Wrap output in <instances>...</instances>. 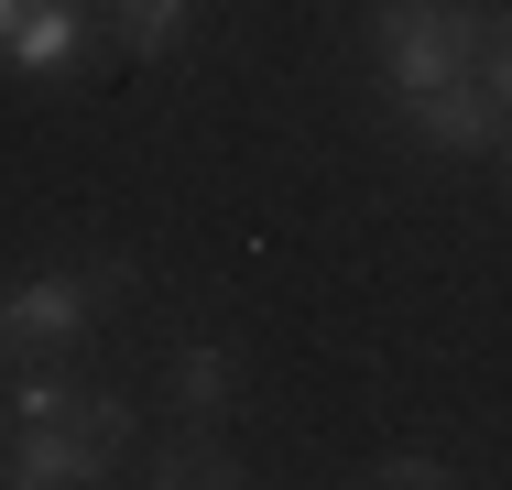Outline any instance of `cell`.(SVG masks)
Instances as JSON below:
<instances>
[{
    "label": "cell",
    "mask_w": 512,
    "mask_h": 490,
    "mask_svg": "<svg viewBox=\"0 0 512 490\" xmlns=\"http://www.w3.org/2000/svg\"><path fill=\"white\" fill-rule=\"evenodd\" d=\"M66 425H77V436L99 447L109 469H131V458H142V403H131L120 382H77V403H66Z\"/></svg>",
    "instance_id": "ba28073f"
},
{
    "label": "cell",
    "mask_w": 512,
    "mask_h": 490,
    "mask_svg": "<svg viewBox=\"0 0 512 490\" xmlns=\"http://www.w3.org/2000/svg\"><path fill=\"white\" fill-rule=\"evenodd\" d=\"M491 164H502V186H512V120H502V142H491Z\"/></svg>",
    "instance_id": "7c38bea8"
},
{
    "label": "cell",
    "mask_w": 512,
    "mask_h": 490,
    "mask_svg": "<svg viewBox=\"0 0 512 490\" xmlns=\"http://www.w3.org/2000/svg\"><path fill=\"white\" fill-rule=\"evenodd\" d=\"M131 305V262H44L0 284V360H77Z\"/></svg>",
    "instance_id": "6da1fadb"
},
{
    "label": "cell",
    "mask_w": 512,
    "mask_h": 490,
    "mask_svg": "<svg viewBox=\"0 0 512 490\" xmlns=\"http://www.w3.org/2000/svg\"><path fill=\"white\" fill-rule=\"evenodd\" d=\"M99 33L120 55H175L197 33V0H99Z\"/></svg>",
    "instance_id": "9c48e42d"
},
{
    "label": "cell",
    "mask_w": 512,
    "mask_h": 490,
    "mask_svg": "<svg viewBox=\"0 0 512 490\" xmlns=\"http://www.w3.org/2000/svg\"><path fill=\"white\" fill-rule=\"evenodd\" d=\"M22 11H33V0H0V33H22Z\"/></svg>",
    "instance_id": "4fadbf2b"
},
{
    "label": "cell",
    "mask_w": 512,
    "mask_h": 490,
    "mask_svg": "<svg viewBox=\"0 0 512 490\" xmlns=\"http://www.w3.org/2000/svg\"><path fill=\"white\" fill-rule=\"evenodd\" d=\"M480 33H491V0H371V66H382V98L404 109V98H425V88L480 77Z\"/></svg>",
    "instance_id": "7a4b0ae2"
},
{
    "label": "cell",
    "mask_w": 512,
    "mask_h": 490,
    "mask_svg": "<svg viewBox=\"0 0 512 490\" xmlns=\"http://www.w3.org/2000/svg\"><path fill=\"white\" fill-rule=\"evenodd\" d=\"M99 44H109V33H99L88 0H33L22 33H0V66H11V77H77Z\"/></svg>",
    "instance_id": "5b68a950"
},
{
    "label": "cell",
    "mask_w": 512,
    "mask_h": 490,
    "mask_svg": "<svg viewBox=\"0 0 512 490\" xmlns=\"http://www.w3.org/2000/svg\"><path fill=\"white\" fill-rule=\"evenodd\" d=\"M240 349L229 338H186V349H164V403L186 414V425H229L240 414Z\"/></svg>",
    "instance_id": "52a82bcc"
},
{
    "label": "cell",
    "mask_w": 512,
    "mask_h": 490,
    "mask_svg": "<svg viewBox=\"0 0 512 490\" xmlns=\"http://www.w3.org/2000/svg\"><path fill=\"white\" fill-rule=\"evenodd\" d=\"M480 88L512 109V0H491V33H480Z\"/></svg>",
    "instance_id": "8fae6325"
},
{
    "label": "cell",
    "mask_w": 512,
    "mask_h": 490,
    "mask_svg": "<svg viewBox=\"0 0 512 490\" xmlns=\"http://www.w3.org/2000/svg\"><path fill=\"white\" fill-rule=\"evenodd\" d=\"M371 480H382V490H447L458 469H447L436 447H393V458H371Z\"/></svg>",
    "instance_id": "30bf717a"
},
{
    "label": "cell",
    "mask_w": 512,
    "mask_h": 490,
    "mask_svg": "<svg viewBox=\"0 0 512 490\" xmlns=\"http://www.w3.org/2000/svg\"><path fill=\"white\" fill-rule=\"evenodd\" d=\"M88 480H120L77 425H0V490H88Z\"/></svg>",
    "instance_id": "277c9868"
},
{
    "label": "cell",
    "mask_w": 512,
    "mask_h": 490,
    "mask_svg": "<svg viewBox=\"0 0 512 490\" xmlns=\"http://www.w3.org/2000/svg\"><path fill=\"white\" fill-rule=\"evenodd\" d=\"M502 98L480 88V77H458V88H425L404 98V142L414 153H447V164H491V142H502Z\"/></svg>",
    "instance_id": "3957f363"
},
{
    "label": "cell",
    "mask_w": 512,
    "mask_h": 490,
    "mask_svg": "<svg viewBox=\"0 0 512 490\" xmlns=\"http://www.w3.org/2000/svg\"><path fill=\"white\" fill-rule=\"evenodd\" d=\"M142 480H153V490H240V480H251V458L229 447V425H186V414H175V425L153 436Z\"/></svg>",
    "instance_id": "8992f818"
}]
</instances>
